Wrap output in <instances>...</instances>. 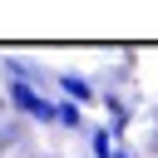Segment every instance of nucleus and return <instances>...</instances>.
I'll list each match as a JSON object with an SVG mask.
<instances>
[{"instance_id": "f03ea898", "label": "nucleus", "mask_w": 158, "mask_h": 158, "mask_svg": "<svg viewBox=\"0 0 158 158\" xmlns=\"http://www.w3.org/2000/svg\"><path fill=\"white\" fill-rule=\"evenodd\" d=\"M59 89H64V94H69V104H79V109H84V104H94V84H89L84 74H74V69H64V74H59Z\"/></svg>"}, {"instance_id": "423d86ee", "label": "nucleus", "mask_w": 158, "mask_h": 158, "mask_svg": "<svg viewBox=\"0 0 158 158\" xmlns=\"http://www.w3.org/2000/svg\"><path fill=\"white\" fill-rule=\"evenodd\" d=\"M114 158H133V153H128V148H114Z\"/></svg>"}, {"instance_id": "f257e3e1", "label": "nucleus", "mask_w": 158, "mask_h": 158, "mask_svg": "<svg viewBox=\"0 0 158 158\" xmlns=\"http://www.w3.org/2000/svg\"><path fill=\"white\" fill-rule=\"evenodd\" d=\"M10 69H15V64H10ZM5 99H10L25 118H35V123H54V104H49V99L35 89V79H25L20 69H15V79H5Z\"/></svg>"}, {"instance_id": "39448f33", "label": "nucleus", "mask_w": 158, "mask_h": 158, "mask_svg": "<svg viewBox=\"0 0 158 158\" xmlns=\"http://www.w3.org/2000/svg\"><path fill=\"white\" fill-rule=\"evenodd\" d=\"M89 143H94V158H114V133H109V128H94Z\"/></svg>"}, {"instance_id": "7ed1b4c3", "label": "nucleus", "mask_w": 158, "mask_h": 158, "mask_svg": "<svg viewBox=\"0 0 158 158\" xmlns=\"http://www.w3.org/2000/svg\"><path fill=\"white\" fill-rule=\"evenodd\" d=\"M128 123H133V109H128L118 94H109V133H123Z\"/></svg>"}, {"instance_id": "20e7f679", "label": "nucleus", "mask_w": 158, "mask_h": 158, "mask_svg": "<svg viewBox=\"0 0 158 158\" xmlns=\"http://www.w3.org/2000/svg\"><path fill=\"white\" fill-rule=\"evenodd\" d=\"M54 123H64V128H74V133H84V114H79V104H54Z\"/></svg>"}]
</instances>
